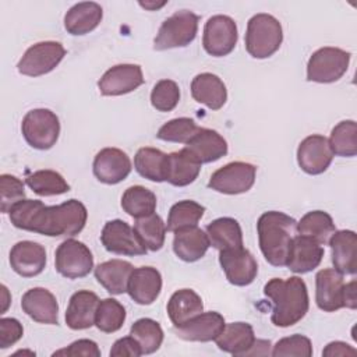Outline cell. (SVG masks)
Here are the masks:
<instances>
[{
	"instance_id": "cell-51",
	"label": "cell",
	"mask_w": 357,
	"mask_h": 357,
	"mask_svg": "<svg viewBox=\"0 0 357 357\" xmlns=\"http://www.w3.org/2000/svg\"><path fill=\"white\" fill-rule=\"evenodd\" d=\"M268 354H271V342L262 340V339H255L252 346L244 353L243 357H245V356H268Z\"/></svg>"
},
{
	"instance_id": "cell-49",
	"label": "cell",
	"mask_w": 357,
	"mask_h": 357,
	"mask_svg": "<svg viewBox=\"0 0 357 357\" xmlns=\"http://www.w3.org/2000/svg\"><path fill=\"white\" fill-rule=\"evenodd\" d=\"M112 357H139L142 356L141 347L138 342L130 335L126 337H121L114 342V344L110 349Z\"/></svg>"
},
{
	"instance_id": "cell-50",
	"label": "cell",
	"mask_w": 357,
	"mask_h": 357,
	"mask_svg": "<svg viewBox=\"0 0 357 357\" xmlns=\"http://www.w3.org/2000/svg\"><path fill=\"white\" fill-rule=\"evenodd\" d=\"M357 353V350L354 347H351L350 344L336 340V342H331L326 344V347L324 349L322 354L325 357H337V356H354Z\"/></svg>"
},
{
	"instance_id": "cell-13",
	"label": "cell",
	"mask_w": 357,
	"mask_h": 357,
	"mask_svg": "<svg viewBox=\"0 0 357 357\" xmlns=\"http://www.w3.org/2000/svg\"><path fill=\"white\" fill-rule=\"evenodd\" d=\"M333 152L326 137L312 134L304 138L297 148V162L307 174H321L332 163Z\"/></svg>"
},
{
	"instance_id": "cell-27",
	"label": "cell",
	"mask_w": 357,
	"mask_h": 357,
	"mask_svg": "<svg viewBox=\"0 0 357 357\" xmlns=\"http://www.w3.org/2000/svg\"><path fill=\"white\" fill-rule=\"evenodd\" d=\"M191 95L211 110H219L227 100L226 85L212 73H201L192 78Z\"/></svg>"
},
{
	"instance_id": "cell-19",
	"label": "cell",
	"mask_w": 357,
	"mask_h": 357,
	"mask_svg": "<svg viewBox=\"0 0 357 357\" xmlns=\"http://www.w3.org/2000/svg\"><path fill=\"white\" fill-rule=\"evenodd\" d=\"M22 311L39 324H59V304L53 293L45 287H33L24 293L21 300Z\"/></svg>"
},
{
	"instance_id": "cell-21",
	"label": "cell",
	"mask_w": 357,
	"mask_h": 357,
	"mask_svg": "<svg viewBox=\"0 0 357 357\" xmlns=\"http://www.w3.org/2000/svg\"><path fill=\"white\" fill-rule=\"evenodd\" d=\"M184 149L202 165L225 156L227 153V142L218 131L199 127L197 134L185 144Z\"/></svg>"
},
{
	"instance_id": "cell-38",
	"label": "cell",
	"mask_w": 357,
	"mask_h": 357,
	"mask_svg": "<svg viewBox=\"0 0 357 357\" xmlns=\"http://www.w3.org/2000/svg\"><path fill=\"white\" fill-rule=\"evenodd\" d=\"M333 155L342 158H353L357 153V126L354 120H343L337 123L328 139Z\"/></svg>"
},
{
	"instance_id": "cell-46",
	"label": "cell",
	"mask_w": 357,
	"mask_h": 357,
	"mask_svg": "<svg viewBox=\"0 0 357 357\" xmlns=\"http://www.w3.org/2000/svg\"><path fill=\"white\" fill-rule=\"evenodd\" d=\"M0 202H1V212L8 213L14 205L25 199V190L24 184L20 178L11 174H1L0 176Z\"/></svg>"
},
{
	"instance_id": "cell-2",
	"label": "cell",
	"mask_w": 357,
	"mask_h": 357,
	"mask_svg": "<svg viewBox=\"0 0 357 357\" xmlns=\"http://www.w3.org/2000/svg\"><path fill=\"white\" fill-rule=\"evenodd\" d=\"M264 294L272 303V324L280 328H287L301 321L310 307L305 282L298 276L271 279L264 286Z\"/></svg>"
},
{
	"instance_id": "cell-31",
	"label": "cell",
	"mask_w": 357,
	"mask_h": 357,
	"mask_svg": "<svg viewBox=\"0 0 357 357\" xmlns=\"http://www.w3.org/2000/svg\"><path fill=\"white\" fill-rule=\"evenodd\" d=\"M218 347L233 356H244V353L255 342L254 329L247 322L225 324L223 331L215 339Z\"/></svg>"
},
{
	"instance_id": "cell-16",
	"label": "cell",
	"mask_w": 357,
	"mask_h": 357,
	"mask_svg": "<svg viewBox=\"0 0 357 357\" xmlns=\"http://www.w3.org/2000/svg\"><path fill=\"white\" fill-rule=\"evenodd\" d=\"M144 84V74L138 64H117L109 68L98 82L105 96H120L135 91Z\"/></svg>"
},
{
	"instance_id": "cell-1",
	"label": "cell",
	"mask_w": 357,
	"mask_h": 357,
	"mask_svg": "<svg viewBox=\"0 0 357 357\" xmlns=\"http://www.w3.org/2000/svg\"><path fill=\"white\" fill-rule=\"evenodd\" d=\"M8 213L17 229L49 237H73L84 229L88 218L85 205L78 199L53 206L38 199H22Z\"/></svg>"
},
{
	"instance_id": "cell-23",
	"label": "cell",
	"mask_w": 357,
	"mask_h": 357,
	"mask_svg": "<svg viewBox=\"0 0 357 357\" xmlns=\"http://www.w3.org/2000/svg\"><path fill=\"white\" fill-rule=\"evenodd\" d=\"M99 303L100 300L93 291H89V290L75 291L71 296L67 311H66L67 326L74 331H81L95 325Z\"/></svg>"
},
{
	"instance_id": "cell-10",
	"label": "cell",
	"mask_w": 357,
	"mask_h": 357,
	"mask_svg": "<svg viewBox=\"0 0 357 357\" xmlns=\"http://www.w3.org/2000/svg\"><path fill=\"white\" fill-rule=\"evenodd\" d=\"M257 167L247 162H230L212 173L208 187L222 194L247 192L255 181Z\"/></svg>"
},
{
	"instance_id": "cell-28",
	"label": "cell",
	"mask_w": 357,
	"mask_h": 357,
	"mask_svg": "<svg viewBox=\"0 0 357 357\" xmlns=\"http://www.w3.org/2000/svg\"><path fill=\"white\" fill-rule=\"evenodd\" d=\"M103 10L95 1L74 4L64 15V28L71 35H85L93 31L102 21Z\"/></svg>"
},
{
	"instance_id": "cell-36",
	"label": "cell",
	"mask_w": 357,
	"mask_h": 357,
	"mask_svg": "<svg viewBox=\"0 0 357 357\" xmlns=\"http://www.w3.org/2000/svg\"><path fill=\"white\" fill-rule=\"evenodd\" d=\"M121 208L135 219L151 215L156 209V195L142 185H131L121 197Z\"/></svg>"
},
{
	"instance_id": "cell-37",
	"label": "cell",
	"mask_w": 357,
	"mask_h": 357,
	"mask_svg": "<svg viewBox=\"0 0 357 357\" xmlns=\"http://www.w3.org/2000/svg\"><path fill=\"white\" fill-rule=\"evenodd\" d=\"M134 230L146 247V250L158 251L165 244L166 225L155 212L142 218H137L134 222Z\"/></svg>"
},
{
	"instance_id": "cell-11",
	"label": "cell",
	"mask_w": 357,
	"mask_h": 357,
	"mask_svg": "<svg viewBox=\"0 0 357 357\" xmlns=\"http://www.w3.org/2000/svg\"><path fill=\"white\" fill-rule=\"evenodd\" d=\"M237 25L229 15L218 14L211 17L204 26L202 45L208 54L223 57L231 53L237 43Z\"/></svg>"
},
{
	"instance_id": "cell-3",
	"label": "cell",
	"mask_w": 357,
	"mask_h": 357,
	"mask_svg": "<svg viewBox=\"0 0 357 357\" xmlns=\"http://www.w3.org/2000/svg\"><path fill=\"white\" fill-rule=\"evenodd\" d=\"M257 231L265 259L273 266H286L291 243L297 236V222L283 212L269 211L259 216Z\"/></svg>"
},
{
	"instance_id": "cell-26",
	"label": "cell",
	"mask_w": 357,
	"mask_h": 357,
	"mask_svg": "<svg viewBox=\"0 0 357 357\" xmlns=\"http://www.w3.org/2000/svg\"><path fill=\"white\" fill-rule=\"evenodd\" d=\"M209 245L206 231L198 226H190L174 231L173 251L185 262H195L201 259L208 251Z\"/></svg>"
},
{
	"instance_id": "cell-45",
	"label": "cell",
	"mask_w": 357,
	"mask_h": 357,
	"mask_svg": "<svg viewBox=\"0 0 357 357\" xmlns=\"http://www.w3.org/2000/svg\"><path fill=\"white\" fill-rule=\"evenodd\" d=\"M275 357L283 356H297V357H311L312 344L311 340L303 335H291L276 342L273 350L271 351Z\"/></svg>"
},
{
	"instance_id": "cell-4",
	"label": "cell",
	"mask_w": 357,
	"mask_h": 357,
	"mask_svg": "<svg viewBox=\"0 0 357 357\" xmlns=\"http://www.w3.org/2000/svg\"><path fill=\"white\" fill-rule=\"evenodd\" d=\"M283 31L271 14L259 13L250 18L245 32V49L255 59L271 57L280 47Z\"/></svg>"
},
{
	"instance_id": "cell-30",
	"label": "cell",
	"mask_w": 357,
	"mask_h": 357,
	"mask_svg": "<svg viewBox=\"0 0 357 357\" xmlns=\"http://www.w3.org/2000/svg\"><path fill=\"white\" fill-rule=\"evenodd\" d=\"M204 311L202 298L191 289L174 291L167 301V315L173 326H181Z\"/></svg>"
},
{
	"instance_id": "cell-22",
	"label": "cell",
	"mask_w": 357,
	"mask_h": 357,
	"mask_svg": "<svg viewBox=\"0 0 357 357\" xmlns=\"http://www.w3.org/2000/svg\"><path fill=\"white\" fill-rule=\"evenodd\" d=\"M162 276L156 268L141 266L132 271L127 293L139 305L152 304L160 294Z\"/></svg>"
},
{
	"instance_id": "cell-24",
	"label": "cell",
	"mask_w": 357,
	"mask_h": 357,
	"mask_svg": "<svg viewBox=\"0 0 357 357\" xmlns=\"http://www.w3.org/2000/svg\"><path fill=\"white\" fill-rule=\"evenodd\" d=\"M324 258V248L315 240L297 234L291 243L286 266L294 273L314 271Z\"/></svg>"
},
{
	"instance_id": "cell-54",
	"label": "cell",
	"mask_w": 357,
	"mask_h": 357,
	"mask_svg": "<svg viewBox=\"0 0 357 357\" xmlns=\"http://www.w3.org/2000/svg\"><path fill=\"white\" fill-rule=\"evenodd\" d=\"M166 4V1H162V3H139V6H142L144 8H148V10H156V8H160Z\"/></svg>"
},
{
	"instance_id": "cell-25",
	"label": "cell",
	"mask_w": 357,
	"mask_h": 357,
	"mask_svg": "<svg viewBox=\"0 0 357 357\" xmlns=\"http://www.w3.org/2000/svg\"><path fill=\"white\" fill-rule=\"evenodd\" d=\"M329 245L332 264L342 275H354L357 271V236L353 230H336Z\"/></svg>"
},
{
	"instance_id": "cell-39",
	"label": "cell",
	"mask_w": 357,
	"mask_h": 357,
	"mask_svg": "<svg viewBox=\"0 0 357 357\" xmlns=\"http://www.w3.org/2000/svg\"><path fill=\"white\" fill-rule=\"evenodd\" d=\"M204 212H205V208L195 201H191V199L178 201L169 211L166 230L174 233L184 227L197 226L201 218L204 216Z\"/></svg>"
},
{
	"instance_id": "cell-29",
	"label": "cell",
	"mask_w": 357,
	"mask_h": 357,
	"mask_svg": "<svg viewBox=\"0 0 357 357\" xmlns=\"http://www.w3.org/2000/svg\"><path fill=\"white\" fill-rule=\"evenodd\" d=\"M132 271L134 266L130 262L123 259H110L95 268V278L110 294L119 296L127 291Z\"/></svg>"
},
{
	"instance_id": "cell-44",
	"label": "cell",
	"mask_w": 357,
	"mask_h": 357,
	"mask_svg": "<svg viewBox=\"0 0 357 357\" xmlns=\"http://www.w3.org/2000/svg\"><path fill=\"white\" fill-rule=\"evenodd\" d=\"M180 100V88L172 79H160L151 92V103L159 112H172Z\"/></svg>"
},
{
	"instance_id": "cell-35",
	"label": "cell",
	"mask_w": 357,
	"mask_h": 357,
	"mask_svg": "<svg viewBox=\"0 0 357 357\" xmlns=\"http://www.w3.org/2000/svg\"><path fill=\"white\" fill-rule=\"evenodd\" d=\"M336 231L333 219L324 211H311L305 213L297 223V233L310 237L321 245L329 244L332 234Z\"/></svg>"
},
{
	"instance_id": "cell-52",
	"label": "cell",
	"mask_w": 357,
	"mask_h": 357,
	"mask_svg": "<svg viewBox=\"0 0 357 357\" xmlns=\"http://www.w3.org/2000/svg\"><path fill=\"white\" fill-rule=\"evenodd\" d=\"M344 307L354 310L357 307V297H356V280L344 284Z\"/></svg>"
},
{
	"instance_id": "cell-12",
	"label": "cell",
	"mask_w": 357,
	"mask_h": 357,
	"mask_svg": "<svg viewBox=\"0 0 357 357\" xmlns=\"http://www.w3.org/2000/svg\"><path fill=\"white\" fill-rule=\"evenodd\" d=\"M100 241L103 247L113 254L128 257L146 254V247L138 237L134 227L120 219L109 220L103 226Z\"/></svg>"
},
{
	"instance_id": "cell-18",
	"label": "cell",
	"mask_w": 357,
	"mask_h": 357,
	"mask_svg": "<svg viewBox=\"0 0 357 357\" xmlns=\"http://www.w3.org/2000/svg\"><path fill=\"white\" fill-rule=\"evenodd\" d=\"M10 265L22 278L39 275L46 265V251L39 243L24 240L13 245L10 251Z\"/></svg>"
},
{
	"instance_id": "cell-20",
	"label": "cell",
	"mask_w": 357,
	"mask_h": 357,
	"mask_svg": "<svg viewBox=\"0 0 357 357\" xmlns=\"http://www.w3.org/2000/svg\"><path fill=\"white\" fill-rule=\"evenodd\" d=\"M225 328V318L216 311L201 312L181 326H174L177 337L188 342L215 340Z\"/></svg>"
},
{
	"instance_id": "cell-53",
	"label": "cell",
	"mask_w": 357,
	"mask_h": 357,
	"mask_svg": "<svg viewBox=\"0 0 357 357\" xmlns=\"http://www.w3.org/2000/svg\"><path fill=\"white\" fill-rule=\"evenodd\" d=\"M1 291H3V308H1V312H6L7 307H8V303H10V298H8V290L4 284H1Z\"/></svg>"
},
{
	"instance_id": "cell-5",
	"label": "cell",
	"mask_w": 357,
	"mask_h": 357,
	"mask_svg": "<svg viewBox=\"0 0 357 357\" xmlns=\"http://www.w3.org/2000/svg\"><path fill=\"white\" fill-rule=\"evenodd\" d=\"M198 21V15L190 10L176 11L162 22L153 40V49L167 50L190 45L197 36Z\"/></svg>"
},
{
	"instance_id": "cell-47",
	"label": "cell",
	"mask_w": 357,
	"mask_h": 357,
	"mask_svg": "<svg viewBox=\"0 0 357 357\" xmlns=\"http://www.w3.org/2000/svg\"><path fill=\"white\" fill-rule=\"evenodd\" d=\"M24 335V328L15 318L0 319V349H7L17 343Z\"/></svg>"
},
{
	"instance_id": "cell-9",
	"label": "cell",
	"mask_w": 357,
	"mask_h": 357,
	"mask_svg": "<svg viewBox=\"0 0 357 357\" xmlns=\"http://www.w3.org/2000/svg\"><path fill=\"white\" fill-rule=\"evenodd\" d=\"M56 271L67 279H79L93 269L91 250L81 241L68 238L63 241L54 254Z\"/></svg>"
},
{
	"instance_id": "cell-34",
	"label": "cell",
	"mask_w": 357,
	"mask_h": 357,
	"mask_svg": "<svg viewBox=\"0 0 357 357\" xmlns=\"http://www.w3.org/2000/svg\"><path fill=\"white\" fill-rule=\"evenodd\" d=\"M134 167L139 176L151 181H166L167 155L156 148H139L134 156Z\"/></svg>"
},
{
	"instance_id": "cell-40",
	"label": "cell",
	"mask_w": 357,
	"mask_h": 357,
	"mask_svg": "<svg viewBox=\"0 0 357 357\" xmlns=\"http://www.w3.org/2000/svg\"><path fill=\"white\" fill-rule=\"evenodd\" d=\"M26 185L40 197L60 195L70 191L64 177L54 170H38L25 178Z\"/></svg>"
},
{
	"instance_id": "cell-14",
	"label": "cell",
	"mask_w": 357,
	"mask_h": 357,
	"mask_svg": "<svg viewBox=\"0 0 357 357\" xmlns=\"http://www.w3.org/2000/svg\"><path fill=\"white\" fill-rule=\"evenodd\" d=\"M219 262L226 279L234 286H248L257 278L258 264L244 247L220 251Z\"/></svg>"
},
{
	"instance_id": "cell-42",
	"label": "cell",
	"mask_w": 357,
	"mask_h": 357,
	"mask_svg": "<svg viewBox=\"0 0 357 357\" xmlns=\"http://www.w3.org/2000/svg\"><path fill=\"white\" fill-rule=\"evenodd\" d=\"M126 321V308L114 298H105L99 303L95 325L105 333L117 332Z\"/></svg>"
},
{
	"instance_id": "cell-6",
	"label": "cell",
	"mask_w": 357,
	"mask_h": 357,
	"mask_svg": "<svg viewBox=\"0 0 357 357\" xmlns=\"http://www.w3.org/2000/svg\"><path fill=\"white\" fill-rule=\"evenodd\" d=\"M21 131L29 146L46 151L59 139L60 121L56 113L49 109H33L24 116Z\"/></svg>"
},
{
	"instance_id": "cell-32",
	"label": "cell",
	"mask_w": 357,
	"mask_h": 357,
	"mask_svg": "<svg viewBox=\"0 0 357 357\" xmlns=\"http://www.w3.org/2000/svg\"><path fill=\"white\" fill-rule=\"evenodd\" d=\"M209 244L219 250H231L243 247V231L238 222L233 218H219L206 226Z\"/></svg>"
},
{
	"instance_id": "cell-8",
	"label": "cell",
	"mask_w": 357,
	"mask_h": 357,
	"mask_svg": "<svg viewBox=\"0 0 357 357\" xmlns=\"http://www.w3.org/2000/svg\"><path fill=\"white\" fill-rule=\"evenodd\" d=\"M64 56L66 49L60 42H38L26 49L17 64V70L22 75L39 77L54 70Z\"/></svg>"
},
{
	"instance_id": "cell-33",
	"label": "cell",
	"mask_w": 357,
	"mask_h": 357,
	"mask_svg": "<svg viewBox=\"0 0 357 357\" xmlns=\"http://www.w3.org/2000/svg\"><path fill=\"white\" fill-rule=\"evenodd\" d=\"M201 172L198 163L184 148L178 152L167 155V174L166 181L176 187H184L195 181Z\"/></svg>"
},
{
	"instance_id": "cell-15",
	"label": "cell",
	"mask_w": 357,
	"mask_h": 357,
	"mask_svg": "<svg viewBox=\"0 0 357 357\" xmlns=\"http://www.w3.org/2000/svg\"><path fill=\"white\" fill-rule=\"evenodd\" d=\"M343 275L335 268H326L315 276V301L319 310L335 312L344 307Z\"/></svg>"
},
{
	"instance_id": "cell-43",
	"label": "cell",
	"mask_w": 357,
	"mask_h": 357,
	"mask_svg": "<svg viewBox=\"0 0 357 357\" xmlns=\"http://www.w3.org/2000/svg\"><path fill=\"white\" fill-rule=\"evenodd\" d=\"M199 130L195 121L190 117H178L165 123L159 130L156 137L162 141L187 144Z\"/></svg>"
},
{
	"instance_id": "cell-41",
	"label": "cell",
	"mask_w": 357,
	"mask_h": 357,
	"mask_svg": "<svg viewBox=\"0 0 357 357\" xmlns=\"http://www.w3.org/2000/svg\"><path fill=\"white\" fill-rule=\"evenodd\" d=\"M130 335L138 342L142 354L155 353L163 342V331L155 319L141 318L131 325Z\"/></svg>"
},
{
	"instance_id": "cell-7",
	"label": "cell",
	"mask_w": 357,
	"mask_h": 357,
	"mask_svg": "<svg viewBox=\"0 0 357 357\" xmlns=\"http://www.w3.org/2000/svg\"><path fill=\"white\" fill-rule=\"evenodd\" d=\"M350 53L339 47H321L314 52L307 64V79L319 84L339 81L347 71Z\"/></svg>"
},
{
	"instance_id": "cell-48",
	"label": "cell",
	"mask_w": 357,
	"mask_h": 357,
	"mask_svg": "<svg viewBox=\"0 0 357 357\" xmlns=\"http://www.w3.org/2000/svg\"><path fill=\"white\" fill-rule=\"evenodd\" d=\"M53 356H68V357H77V356H84V357H99L100 350L98 344L93 340L89 339H78L73 342L68 347L57 350L53 353Z\"/></svg>"
},
{
	"instance_id": "cell-17",
	"label": "cell",
	"mask_w": 357,
	"mask_h": 357,
	"mask_svg": "<svg viewBox=\"0 0 357 357\" xmlns=\"http://www.w3.org/2000/svg\"><path fill=\"white\" fill-rule=\"evenodd\" d=\"M131 160L119 148H103L93 159V174L105 184H117L131 172Z\"/></svg>"
}]
</instances>
